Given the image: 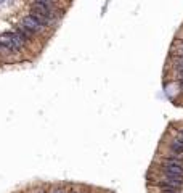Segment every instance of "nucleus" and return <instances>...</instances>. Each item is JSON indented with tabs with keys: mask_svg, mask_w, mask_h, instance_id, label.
<instances>
[{
	"mask_svg": "<svg viewBox=\"0 0 183 193\" xmlns=\"http://www.w3.org/2000/svg\"><path fill=\"white\" fill-rule=\"evenodd\" d=\"M21 23L24 24V26L28 27V29H30V31H32L34 34H35V32H39V31H42V29H43V26L39 23V19H37V18H34V16L30 15V13H29V15H26L24 18H23V21H21Z\"/></svg>",
	"mask_w": 183,
	"mask_h": 193,
	"instance_id": "nucleus-2",
	"label": "nucleus"
},
{
	"mask_svg": "<svg viewBox=\"0 0 183 193\" xmlns=\"http://www.w3.org/2000/svg\"><path fill=\"white\" fill-rule=\"evenodd\" d=\"M26 42H28V39H24V37L19 32H16L15 29L0 34V44H3L10 51H19L21 48H24Z\"/></svg>",
	"mask_w": 183,
	"mask_h": 193,
	"instance_id": "nucleus-1",
	"label": "nucleus"
},
{
	"mask_svg": "<svg viewBox=\"0 0 183 193\" xmlns=\"http://www.w3.org/2000/svg\"><path fill=\"white\" fill-rule=\"evenodd\" d=\"M15 31L16 32H19L24 39H30V37H34V32L30 29H28V27L24 26L23 23H19V24H16V27H15Z\"/></svg>",
	"mask_w": 183,
	"mask_h": 193,
	"instance_id": "nucleus-3",
	"label": "nucleus"
},
{
	"mask_svg": "<svg viewBox=\"0 0 183 193\" xmlns=\"http://www.w3.org/2000/svg\"><path fill=\"white\" fill-rule=\"evenodd\" d=\"M8 48H6L5 45H3V44H0V55H2V53H8Z\"/></svg>",
	"mask_w": 183,
	"mask_h": 193,
	"instance_id": "nucleus-4",
	"label": "nucleus"
}]
</instances>
